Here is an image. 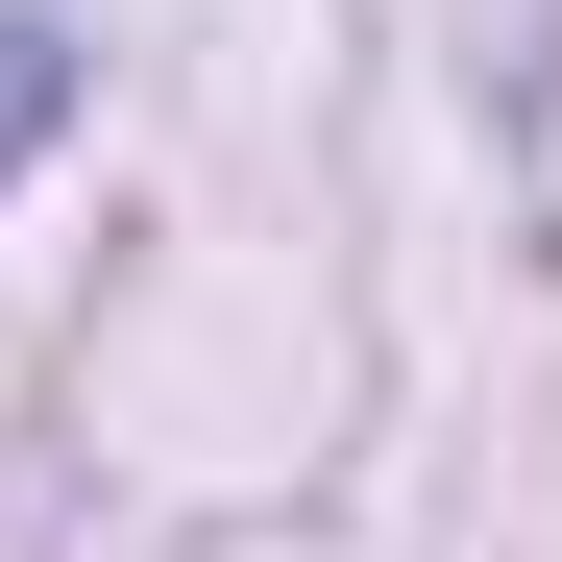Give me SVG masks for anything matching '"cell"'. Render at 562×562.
<instances>
[{
    "label": "cell",
    "mask_w": 562,
    "mask_h": 562,
    "mask_svg": "<svg viewBox=\"0 0 562 562\" xmlns=\"http://www.w3.org/2000/svg\"><path fill=\"white\" fill-rule=\"evenodd\" d=\"M49 123H74V49H49V25H25V0H0V171H25V147H49Z\"/></svg>",
    "instance_id": "6da1fadb"
}]
</instances>
